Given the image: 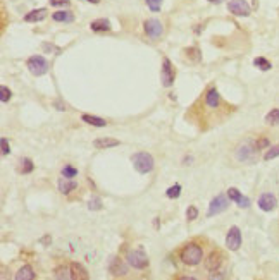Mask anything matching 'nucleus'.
Masks as SVG:
<instances>
[{
	"instance_id": "f257e3e1",
	"label": "nucleus",
	"mask_w": 279,
	"mask_h": 280,
	"mask_svg": "<svg viewBox=\"0 0 279 280\" xmlns=\"http://www.w3.org/2000/svg\"><path fill=\"white\" fill-rule=\"evenodd\" d=\"M222 109H229L224 103L221 93L217 91V88H210L204 93V97L198 98L195 102V105L192 107V112L190 115L186 113V119H192L193 122L198 124L200 129H210L214 126H217L221 122V119L227 113V110Z\"/></svg>"
},
{
	"instance_id": "f03ea898",
	"label": "nucleus",
	"mask_w": 279,
	"mask_h": 280,
	"mask_svg": "<svg viewBox=\"0 0 279 280\" xmlns=\"http://www.w3.org/2000/svg\"><path fill=\"white\" fill-rule=\"evenodd\" d=\"M234 157L238 162H243V164H252L259 157V146H257V139L247 138L240 143V145L234 148Z\"/></svg>"
},
{
	"instance_id": "7ed1b4c3",
	"label": "nucleus",
	"mask_w": 279,
	"mask_h": 280,
	"mask_svg": "<svg viewBox=\"0 0 279 280\" xmlns=\"http://www.w3.org/2000/svg\"><path fill=\"white\" fill-rule=\"evenodd\" d=\"M179 260L188 267H197L204 260V248L197 242H188L179 251Z\"/></svg>"
},
{
	"instance_id": "20e7f679",
	"label": "nucleus",
	"mask_w": 279,
	"mask_h": 280,
	"mask_svg": "<svg viewBox=\"0 0 279 280\" xmlns=\"http://www.w3.org/2000/svg\"><path fill=\"white\" fill-rule=\"evenodd\" d=\"M131 162H133L135 170H137L138 174H143V175L150 174V172L153 170V167H155V160H153V157L146 152L135 153L133 157H131Z\"/></svg>"
},
{
	"instance_id": "39448f33",
	"label": "nucleus",
	"mask_w": 279,
	"mask_h": 280,
	"mask_svg": "<svg viewBox=\"0 0 279 280\" xmlns=\"http://www.w3.org/2000/svg\"><path fill=\"white\" fill-rule=\"evenodd\" d=\"M126 263L130 265L131 268H135V270H145L150 261L143 249H131L126 255Z\"/></svg>"
},
{
	"instance_id": "423d86ee",
	"label": "nucleus",
	"mask_w": 279,
	"mask_h": 280,
	"mask_svg": "<svg viewBox=\"0 0 279 280\" xmlns=\"http://www.w3.org/2000/svg\"><path fill=\"white\" fill-rule=\"evenodd\" d=\"M28 69L33 76L40 77L49 72V62H47L45 57H42V55H33V57L28 58Z\"/></svg>"
},
{
	"instance_id": "0eeeda50",
	"label": "nucleus",
	"mask_w": 279,
	"mask_h": 280,
	"mask_svg": "<svg viewBox=\"0 0 279 280\" xmlns=\"http://www.w3.org/2000/svg\"><path fill=\"white\" fill-rule=\"evenodd\" d=\"M227 206H229V200H227L226 194H217V196L210 201V205H209L207 217H214V215H219V213L226 212Z\"/></svg>"
},
{
	"instance_id": "6e6552de",
	"label": "nucleus",
	"mask_w": 279,
	"mask_h": 280,
	"mask_svg": "<svg viewBox=\"0 0 279 280\" xmlns=\"http://www.w3.org/2000/svg\"><path fill=\"white\" fill-rule=\"evenodd\" d=\"M222 263H224V255H222L221 249H214V251H210V255L204 260V265L209 272H217L219 268L222 267Z\"/></svg>"
},
{
	"instance_id": "1a4fd4ad",
	"label": "nucleus",
	"mask_w": 279,
	"mask_h": 280,
	"mask_svg": "<svg viewBox=\"0 0 279 280\" xmlns=\"http://www.w3.org/2000/svg\"><path fill=\"white\" fill-rule=\"evenodd\" d=\"M174 77H176V72H174V67H172L171 60H169V58H164L162 69H160V79H162V86L164 88H171L172 84H174Z\"/></svg>"
},
{
	"instance_id": "9d476101",
	"label": "nucleus",
	"mask_w": 279,
	"mask_h": 280,
	"mask_svg": "<svg viewBox=\"0 0 279 280\" xmlns=\"http://www.w3.org/2000/svg\"><path fill=\"white\" fill-rule=\"evenodd\" d=\"M143 28H145L146 36L152 40H157L164 35V26L159 19H146L145 24H143Z\"/></svg>"
},
{
	"instance_id": "9b49d317",
	"label": "nucleus",
	"mask_w": 279,
	"mask_h": 280,
	"mask_svg": "<svg viewBox=\"0 0 279 280\" xmlns=\"http://www.w3.org/2000/svg\"><path fill=\"white\" fill-rule=\"evenodd\" d=\"M227 9H229V12L234 14V16H240V17L250 16V5H248L247 0H231Z\"/></svg>"
},
{
	"instance_id": "f8f14e48",
	"label": "nucleus",
	"mask_w": 279,
	"mask_h": 280,
	"mask_svg": "<svg viewBox=\"0 0 279 280\" xmlns=\"http://www.w3.org/2000/svg\"><path fill=\"white\" fill-rule=\"evenodd\" d=\"M226 246L231 251H238L241 246V232L238 227H231L226 235Z\"/></svg>"
},
{
	"instance_id": "ddd939ff",
	"label": "nucleus",
	"mask_w": 279,
	"mask_h": 280,
	"mask_svg": "<svg viewBox=\"0 0 279 280\" xmlns=\"http://www.w3.org/2000/svg\"><path fill=\"white\" fill-rule=\"evenodd\" d=\"M278 201H276V196L271 193H264L260 194L259 198V208L262 210V212H273L274 208H276Z\"/></svg>"
},
{
	"instance_id": "4468645a",
	"label": "nucleus",
	"mask_w": 279,
	"mask_h": 280,
	"mask_svg": "<svg viewBox=\"0 0 279 280\" xmlns=\"http://www.w3.org/2000/svg\"><path fill=\"white\" fill-rule=\"evenodd\" d=\"M227 198H229L231 201H234L240 208H248V206H250V200H248L247 196H243L236 187H229V189H227Z\"/></svg>"
},
{
	"instance_id": "2eb2a0df",
	"label": "nucleus",
	"mask_w": 279,
	"mask_h": 280,
	"mask_svg": "<svg viewBox=\"0 0 279 280\" xmlns=\"http://www.w3.org/2000/svg\"><path fill=\"white\" fill-rule=\"evenodd\" d=\"M109 272L117 277V275H126L128 268H126V265H124V261L121 260V258L114 256L111 260V263H109Z\"/></svg>"
},
{
	"instance_id": "dca6fc26",
	"label": "nucleus",
	"mask_w": 279,
	"mask_h": 280,
	"mask_svg": "<svg viewBox=\"0 0 279 280\" xmlns=\"http://www.w3.org/2000/svg\"><path fill=\"white\" fill-rule=\"evenodd\" d=\"M76 189H78V182L74 179H68V177L59 179V193L61 194H69Z\"/></svg>"
},
{
	"instance_id": "f3484780",
	"label": "nucleus",
	"mask_w": 279,
	"mask_h": 280,
	"mask_svg": "<svg viewBox=\"0 0 279 280\" xmlns=\"http://www.w3.org/2000/svg\"><path fill=\"white\" fill-rule=\"evenodd\" d=\"M47 17V9H36V10H31L24 16V21L26 23H40Z\"/></svg>"
},
{
	"instance_id": "a211bd4d",
	"label": "nucleus",
	"mask_w": 279,
	"mask_h": 280,
	"mask_svg": "<svg viewBox=\"0 0 279 280\" xmlns=\"http://www.w3.org/2000/svg\"><path fill=\"white\" fill-rule=\"evenodd\" d=\"M36 277L35 270H33L29 265H24V267H21L19 270H17V274L14 275V279L16 280H33Z\"/></svg>"
},
{
	"instance_id": "6ab92c4d",
	"label": "nucleus",
	"mask_w": 279,
	"mask_h": 280,
	"mask_svg": "<svg viewBox=\"0 0 279 280\" xmlns=\"http://www.w3.org/2000/svg\"><path fill=\"white\" fill-rule=\"evenodd\" d=\"M71 274H72V279L74 280H88L90 279L88 272L84 270V267L79 263H71Z\"/></svg>"
},
{
	"instance_id": "aec40b11",
	"label": "nucleus",
	"mask_w": 279,
	"mask_h": 280,
	"mask_svg": "<svg viewBox=\"0 0 279 280\" xmlns=\"http://www.w3.org/2000/svg\"><path fill=\"white\" fill-rule=\"evenodd\" d=\"M52 19L56 23H72L74 21V14L71 10H57L52 14Z\"/></svg>"
},
{
	"instance_id": "412c9836",
	"label": "nucleus",
	"mask_w": 279,
	"mask_h": 280,
	"mask_svg": "<svg viewBox=\"0 0 279 280\" xmlns=\"http://www.w3.org/2000/svg\"><path fill=\"white\" fill-rule=\"evenodd\" d=\"M90 28H91V31H95V33H104V31H111L112 26L107 19H95V21H91Z\"/></svg>"
},
{
	"instance_id": "4be33fe9",
	"label": "nucleus",
	"mask_w": 279,
	"mask_h": 280,
	"mask_svg": "<svg viewBox=\"0 0 279 280\" xmlns=\"http://www.w3.org/2000/svg\"><path fill=\"white\" fill-rule=\"evenodd\" d=\"M93 146L98 150H105V148H112V146H119V141H117V139H112V138H98V139H95Z\"/></svg>"
},
{
	"instance_id": "5701e85b",
	"label": "nucleus",
	"mask_w": 279,
	"mask_h": 280,
	"mask_svg": "<svg viewBox=\"0 0 279 280\" xmlns=\"http://www.w3.org/2000/svg\"><path fill=\"white\" fill-rule=\"evenodd\" d=\"M54 277L59 279V280H69L72 279V274H71V265H61V267H57L56 270H54Z\"/></svg>"
},
{
	"instance_id": "b1692460",
	"label": "nucleus",
	"mask_w": 279,
	"mask_h": 280,
	"mask_svg": "<svg viewBox=\"0 0 279 280\" xmlns=\"http://www.w3.org/2000/svg\"><path fill=\"white\" fill-rule=\"evenodd\" d=\"M83 122L90 124V126L93 127H105L107 126V122H105V119H100V117H93V115H88V113H84L81 117Z\"/></svg>"
},
{
	"instance_id": "393cba45",
	"label": "nucleus",
	"mask_w": 279,
	"mask_h": 280,
	"mask_svg": "<svg viewBox=\"0 0 279 280\" xmlns=\"http://www.w3.org/2000/svg\"><path fill=\"white\" fill-rule=\"evenodd\" d=\"M61 174H62V177H68V179H74L76 175H78V168H76L74 165H71V164H66L64 167H62Z\"/></svg>"
},
{
	"instance_id": "a878e982",
	"label": "nucleus",
	"mask_w": 279,
	"mask_h": 280,
	"mask_svg": "<svg viewBox=\"0 0 279 280\" xmlns=\"http://www.w3.org/2000/svg\"><path fill=\"white\" fill-rule=\"evenodd\" d=\"M266 124H269V126H279V109H273L267 113Z\"/></svg>"
},
{
	"instance_id": "bb28decb",
	"label": "nucleus",
	"mask_w": 279,
	"mask_h": 280,
	"mask_svg": "<svg viewBox=\"0 0 279 280\" xmlns=\"http://www.w3.org/2000/svg\"><path fill=\"white\" fill-rule=\"evenodd\" d=\"M253 65H255V67H259L260 71H269V69H271V62L267 60V58H264V57H257L255 60H253Z\"/></svg>"
},
{
	"instance_id": "cd10ccee",
	"label": "nucleus",
	"mask_w": 279,
	"mask_h": 280,
	"mask_svg": "<svg viewBox=\"0 0 279 280\" xmlns=\"http://www.w3.org/2000/svg\"><path fill=\"white\" fill-rule=\"evenodd\" d=\"M179 194H181V184H174V186H171L166 191V196L171 198V200H176V198H179Z\"/></svg>"
},
{
	"instance_id": "c85d7f7f",
	"label": "nucleus",
	"mask_w": 279,
	"mask_h": 280,
	"mask_svg": "<svg viewBox=\"0 0 279 280\" xmlns=\"http://www.w3.org/2000/svg\"><path fill=\"white\" fill-rule=\"evenodd\" d=\"M21 172L23 174H31L33 168H35V165H33V160L31 158H23V162H21Z\"/></svg>"
},
{
	"instance_id": "c756f323",
	"label": "nucleus",
	"mask_w": 279,
	"mask_h": 280,
	"mask_svg": "<svg viewBox=\"0 0 279 280\" xmlns=\"http://www.w3.org/2000/svg\"><path fill=\"white\" fill-rule=\"evenodd\" d=\"M276 157H279V145L271 146V148L266 152V155H264V160L269 162V160H273V158H276Z\"/></svg>"
},
{
	"instance_id": "7c9ffc66",
	"label": "nucleus",
	"mask_w": 279,
	"mask_h": 280,
	"mask_svg": "<svg viewBox=\"0 0 279 280\" xmlns=\"http://www.w3.org/2000/svg\"><path fill=\"white\" fill-rule=\"evenodd\" d=\"M146 5H148V9L152 10V12H159L160 7H162L164 0H145Z\"/></svg>"
},
{
	"instance_id": "2f4dec72",
	"label": "nucleus",
	"mask_w": 279,
	"mask_h": 280,
	"mask_svg": "<svg viewBox=\"0 0 279 280\" xmlns=\"http://www.w3.org/2000/svg\"><path fill=\"white\" fill-rule=\"evenodd\" d=\"M10 97H12V93H10V90L7 86H2L0 88V100H2V103H7L10 100Z\"/></svg>"
},
{
	"instance_id": "473e14b6",
	"label": "nucleus",
	"mask_w": 279,
	"mask_h": 280,
	"mask_svg": "<svg viewBox=\"0 0 279 280\" xmlns=\"http://www.w3.org/2000/svg\"><path fill=\"white\" fill-rule=\"evenodd\" d=\"M88 208L90 210H102V200L98 196L91 198L90 203H88Z\"/></svg>"
},
{
	"instance_id": "72a5a7b5",
	"label": "nucleus",
	"mask_w": 279,
	"mask_h": 280,
	"mask_svg": "<svg viewBox=\"0 0 279 280\" xmlns=\"http://www.w3.org/2000/svg\"><path fill=\"white\" fill-rule=\"evenodd\" d=\"M198 217V208L197 206H188V210H186V219L188 220H195Z\"/></svg>"
},
{
	"instance_id": "f704fd0d",
	"label": "nucleus",
	"mask_w": 279,
	"mask_h": 280,
	"mask_svg": "<svg viewBox=\"0 0 279 280\" xmlns=\"http://www.w3.org/2000/svg\"><path fill=\"white\" fill-rule=\"evenodd\" d=\"M2 155H9L10 153V145L9 141H7V138H2Z\"/></svg>"
},
{
	"instance_id": "c9c22d12",
	"label": "nucleus",
	"mask_w": 279,
	"mask_h": 280,
	"mask_svg": "<svg viewBox=\"0 0 279 280\" xmlns=\"http://www.w3.org/2000/svg\"><path fill=\"white\" fill-rule=\"evenodd\" d=\"M257 146H259V150L267 148V146H269V139H267V138H260V139H257Z\"/></svg>"
},
{
	"instance_id": "e433bc0d",
	"label": "nucleus",
	"mask_w": 279,
	"mask_h": 280,
	"mask_svg": "<svg viewBox=\"0 0 279 280\" xmlns=\"http://www.w3.org/2000/svg\"><path fill=\"white\" fill-rule=\"evenodd\" d=\"M50 5H69V0H49Z\"/></svg>"
},
{
	"instance_id": "4c0bfd02",
	"label": "nucleus",
	"mask_w": 279,
	"mask_h": 280,
	"mask_svg": "<svg viewBox=\"0 0 279 280\" xmlns=\"http://www.w3.org/2000/svg\"><path fill=\"white\" fill-rule=\"evenodd\" d=\"M207 2H210V3H215V5H219V3H222L224 0H207Z\"/></svg>"
},
{
	"instance_id": "58836bf2",
	"label": "nucleus",
	"mask_w": 279,
	"mask_h": 280,
	"mask_svg": "<svg viewBox=\"0 0 279 280\" xmlns=\"http://www.w3.org/2000/svg\"><path fill=\"white\" fill-rule=\"evenodd\" d=\"M84 2H90V3H100V0H84Z\"/></svg>"
}]
</instances>
